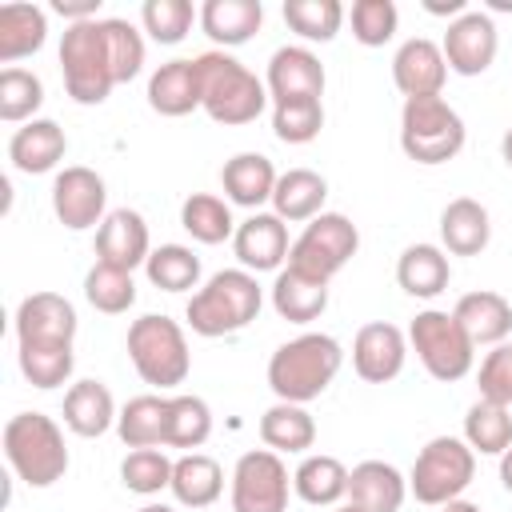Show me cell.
<instances>
[{
    "mask_svg": "<svg viewBox=\"0 0 512 512\" xmlns=\"http://www.w3.org/2000/svg\"><path fill=\"white\" fill-rule=\"evenodd\" d=\"M344 364V348L336 336L328 332H300L292 340H284L272 356H268V388L276 392V400L288 404H312L328 392V384L336 380Z\"/></svg>",
    "mask_w": 512,
    "mask_h": 512,
    "instance_id": "obj_1",
    "label": "cell"
},
{
    "mask_svg": "<svg viewBox=\"0 0 512 512\" xmlns=\"http://www.w3.org/2000/svg\"><path fill=\"white\" fill-rule=\"evenodd\" d=\"M260 304H264V288L248 268H220L192 292L184 316L196 336L216 340L244 332L260 316Z\"/></svg>",
    "mask_w": 512,
    "mask_h": 512,
    "instance_id": "obj_2",
    "label": "cell"
},
{
    "mask_svg": "<svg viewBox=\"0 0 512 512\" xmlns=\"http://www.w3.org/2000/svg\"><path fill=\"white\" fill-rule=\"evenodd\" d=\"M196 68H200V96H204V112L224 124V128H236V124H252L264 108H268V88L264 80L240 64L236 56H228L224 48H212V52H200L196 56Z\"/></svg>",
    "mask_w": 512,
    "mask_h": 512,
    "instance_id": "obj_3",
    "label": "cell"
},
{
    "mask_svg": "<svg viewBox=\"0 0 512 512\" xmlns=\"http://www.w3.org/2000/svg\"><path fill=\"white\" fill-rule=\"evenodd\" d=\"M4 460L28 488H52L68 472V444L64 428L44 412H16L4 424Z\"/></svg>",
    "mask_w": 512,
    "mask_h": 512,
    "instance_id": "obj_4",
    "label": "cell"
},
{
    "mask_svg": "<svg viewBox=\"0 0 512 512\" xmlns=\"http://www.w3.org/2000/svg\"><path fill=\"white\" fill-rule=\"evenodd\" d=\"M60 72H64L68 96L84 108L104 104L112 96V88L120 80H116V60H112L104 20H84V24L64 28V36H60Z\"/></svg>",
    "mask_w": 512,
    "mask_h": 512,
    "instance_id": "obj_5",
    "label": "cell"
},
{
    "mask_svg": "<svg viewBox=\"0 0 512 512\" xmlns=\"http://www.w3.org/2000/svg\"><path fill=\"white\" fill-rule=\"evenodd\" d=\"M128 360L136 368V376L152 388H176L188 380L192 372V352H188V336L184 328L164 316V312H148L140 320L128 324Z\"/></svg>",
    "mask_w": 512,
    "mask_h": 512,
    "instance_id": "obj_6",
    "label": "cell"
},
{
    "mask_svg": "<svg viewBox=\"0 0 512 512\" xmlns=\"http://www.w3.org/2000/svg\"><path fill=\"white\" fill-rule=\"evenodd\" d=\"M464 120L444 96H412L400 108V148L416 164H448L464 148Z\"/></svg>",
    "mask_w": 512,
    "mask_h": 512,
    "instance_id": "obj_7",
    "label": "cell"
},
{
    "mask_svg": "<svg viewBox=\"0 0 512 512\" xmlns=\"http://www.w3.org/2000/svg\"><path fill=\"white\" fill-rule=\"evenodd\" d=\"M408 344L420 356L424 372L432 380H440V384L464 380L472 372V364H476V344L468 340L460 320L452 312H440V308H424V312L412 316Z\"/></svg>",
    "mask_w": 512,
    "mask_h": 512,
    "instance_id": "obj_8",
    "label": "cell"
},
{
    "mask_svg": "<svg viewBox=\"0 0 512 512\" xmlns=\"http://www.w3.org/2000/svg\"><path fill=\"white\" fill-rule=\"evenodd\" d=\"M472 476H476V452L464 444V436H432L412 460L408 492L420 504L440 508L448 500H460Z\"/></svg>",
    "mask_w": 512,
    "mask_h": 512,
    "instance_id": "obj_9",
    "label": "cell"
},
{
    "mask_svg": "<svg viewBox=\"0 0 512 512\" xmlns=\"http://www.w3.org/2000/svg\"><path fill=\"white\" fill-rule=\"evenodd\" d=\"M360 248V232L344 212H320L316 220L304 224V232L292 240L288 248V268L316 276V280H332Z\"/></svg>",
    "mask_w": 512,
    "mask_h": 512,
    "instance_id": "obj_10",
    "label": "cell"
},
{
    "mask_svg": "<svg viewBox=\"0 0 512 512\" xmlns=\"http://www.w3.org/2000/svg\"><path fill=\"white\" fill-rule=\"evenodd\" d=\"M288 464L272 448H252L232 468V512H288Z\"/></svg>",
    "mask_w": 512,
    "mask_h": 512,
    "instance_id": "obj_11",
    "label": "cell"
},
{
    "mask_svg": "<svg viewBox=\"0 0 512 512\" xmlns=\"http://www.w3.org/2000/svg\"><path fill=\"white\" fill-rule=\"evenodd\" d=\"M76 308L60 292H32L16 308V352L28 348H72L76 340Z\"/></svg>",
    "mask_w": 512,
    "mask_h": 512,
    "instance_id": "obj_12",
    "label": "cell"
},
{
    "mask_svg": "<svg viewBox=\"0 0 512 512\" xmlns=\"http://www.w3.org/2000/svg\"><path fill=\"white\" fill-rule=\"evenodd\" d=\"M104 204H108V188L104 176L84 168V164H68L64 172H56L52 180V212L68 232H84V228H100L104 224Z\"/></svg>",
    "mask_w": 512,
    "mask_h": 512,
    "instance_id": "obj_13",
    "label": "cell"
},
{
    "mask_svg": "<svg viewBox=\"0 0 512 512\" xmlns=\"http://www.w3.org/2000/svg\"><path fill=\"white\" fill-rule=\"evenodd\" d=\"M496 48H500V32H496V20L480 8H468L464 16L448 20V32L440 40V52L448 60V72L456 76H480L492 68L496 60Z\"/></svg>",
    "mask_w": 512,
    "mask_h": 512,
    "instance_id": "obj_14",
    "label": "cell"
},
{
    "mask_svg": "<svg viewBox=\"0 0 512 512\" xmlns=\"http://www.w3.org/2000/svg\"><path fill=\"white\" fill-rule=\"evenodd\" d=\"M324 64L312 48L304 44H284L272 52L268 72H264V88L272 104H288V100H320L324 96Z\"/></svg>",
    "mask_w": 512,
    "mask_h": 512,
    "instance_id": "obj_15",
    "label": "cell"
},
{
    "mask_svg": "<svg viewBox=\"0 0 512 512\" xmlns=\"http://www.w3.org/2000/svg\"><path fill=\"white\" fill-rule=\"evenodd\" d=\"M404 360H408V336L388 320H372L352 336V368L368 384L396 380L404 372Z\"/></svg>",
    "mask_w": 512,
    "mask_h": 512,
    "instance_id": "obj_16",
    "label": "cell"
},
{
    "mask_svg": "<svg viewBox=\"0 0 512 512\" xmlns=\"http://www.w3.org/2000/svg\"><path fill=\"white\" fill-rule=\"evenodd\" d=\"M288 224L276 216V212H252L248 220L236 224V236H232V252L240 260V268H248L252 276L256 272H280V264L288 260Z\"/></svg>",
    "mask_w": 512,
    "mask_h": 512,
    "instance_id": "obj_17",
    "label": "cell"
},
{
    "mask_svg": "<svg viewBox=\"0 0 512 512\" xmlns=\"http://www.w3.org/2000/svg\"><path fill=\"white\" fill-rule=\"evenodd\" d=\"M148 256H152V240H148L144 216L136 208H112L96 228V260L136 272L148 264Z\"/></svg>",
    "mask_w": 512,
    "mask_h": 512,
    "instance_id": "obj_18",
    "label": "cell"
},
{
    "mask_svg": "<svg viewBox=\"0 0 512 512\" xmlns=\"http://www.w3.org/2000/svg\"><path fill=\"white\" fill-rule=\"evenodd\" d=\"M444 80H448V60H444L436 40L412 36V40H404L396 48V56H392V84L400 88L404 100H412V96H440Z\"/></svg>",
    "mask_w": 512,
    "mask_h": 512,
    "instance_id": "obj_19",
    "label": "cell"
},
{
    "mask_svg": "<svg viewBox=\"0 0 512 512\" xmlns=\"http://www.w3.org/2000/svg\"><path fill=\"white\" fill-rule=\"evenodd\" d=\"M64 152H68V136H64V128H60L56 120H48V116H36V120L20 124V128L12 132V140H8V160H12V168L24 172V176H44V172H52V168L64 160Z\"/></svg>",
    "mask_w": 512,
    "mask_h": 512,
    "instance_id": "obj_20",
    "label": "cell"
},
{
    "mask_svg": "<svg viewBox=\"0 0 512 512\" xmlns=\"http://www.w3.org/2000/svg\"><path fill=\"white\" fill-rule=\"evenodd\" d=\"M408 496V476L388 460H360L348 472V504L364 512H400Z\"/></svg>",
    "mask_w": 512,
    "mask_h": 512,
    "instance_id": "obj_21",
    "label": "cell"
},
{
    "mask_svg": "<svg viewBox=\"0 0 512 512\" xmlns=\"http://www.w3.org/2000/svg\"><path fill=\"white\" fill-rule=\"evenodd\" d=\"M204 104L200 96V68L192 60H168L148 76V108L160 116H188Z\"/></svg>",
    "mask_w": 512,
    "mask_h": 512,
    "instance_id": "obj_22",
    "label": "cell"
},
{
    "mask_svg": "<svg viewBox=\"0 0 512 512\" xmlns=\"http://www.w3.org/2000/svg\"><path fill=\"white\" fill-rule=\"evenodd\" d=\"M276 180H280V172L272 168V160L264 152H236L220 168V184H224L228 204H240L252 212H260V204H272Z\"/></svg>",
    "mask_w": 512,
    "mask_h": 512,
    "instance_id": "obj_23",
    "label": "cell"
},
{
    "mask_svg": "<svg viewBox=\"0 0 512 512\" xmlns=\"http://www.w3.org/2000/svg\"><path fill=\"white\" fill-rule=\"evenodd\" d=\"M452 316L460 320V328L468 332V340H472L476 348H484V344L496 348V344H504V340L512 336V304H508L500 292H488V288L464 292V296L456 300Z\"/></svg>",
    "mask_w": 512,
    "mask_h": 512,
    "instance_id": "obj_24",
    "label": "cell"
},
{
    "mask_svg": "<svg viewBox=\"0 0 512 512\" xmlns=\"http://www.w3.org/2000/svg\"><path fill=\"white\" fill-rule=\"evenodd\" d=\"M264 24L260 0H204L200 4V28L216 48H240L248 44Z\"/></svg>",
    "mask_w": 512,
    "mask_h": 512,
    "instance_id": "obj_25",
    "label": "cell"
},
{
    "mask_svg": "<svg viewBox=\"0 0 512 512\" xmlns=\"http://www.w3.org/2000/svg\"><path fill=\"white\" fill-rule=\"evenodd\" d=\"M492 240V220L488 208L472 196H456L440 212V244L452 256H480Z\"/></svg>",
    "mask_w": 512,
    "mask_h": 512,
    "instance_id": "obj_26",
    "label": "cell"
},
{
    "mask_svg": "<svg viewBox=\"0 0 512 512\" xmlns=\"http://www.w3.org/2000/svg\"><path fill=\"white\" fill-rule=\"evenodd\" d=\"M116 400L108 392V384L100 380H76L68 392H64V428L92 440V436H104L108 428H116Z\"/></svg>",
    "mask_w": 512,
    "mask_h": 512,
    "instance_id": "obj_27",
    "label": "cell"
},
{
    "mask_svg": "<svg viewBox=\"0 0 512 512\" xmlns=\"http://www.w3.org/2000/svg\"><path fill=\"white\" fill-rule=\"evenodd\" d=\"M324 200H328V180L320 172H312V168H288L276 180L272 212L284 224H308V220H316L324 212Z\"/></svg>",
    "mask_w": 512,
    "mask_h": 512,
    "instance_id": "obj_28",
    "label": "cell"
},
{
    "mask_svg": "<svg viewBox=\"0 0 512 512\" xmlns=\"http://www.w3.org/2000/svg\"><path fill=\"white\" fill-rule=\"evenodd\" d=\"M272 308L288 324H312L328 308V280L304 276L296 268H280L272 280Z\"/></svg>",
    "mask_w": 512,
    "mask_h": 512,
    "instance_id": "obj_29",
    "label": "cell"
},
{
    "mask_svg": "<svg viewBox=\"0 0 512 512\" xmlns=\"http://www.w3.org/2000/svg\"><path fill=\"white\" fill-rule=\"evenodd\" d=\"M448 280H452V264L440 244H408L396 260V284L416 300L440 296Z\"/></svg>",
    "mask_w": 512,
    "mask_h": 512,
    "instance_id": "obj_30",
    "label": "cell"
},
{
    "mask_svg": "<svg viewBox=\"0 0 512 512\" xmlns=\"http://www.w3.org/2000/svg\"><path fill=\"white\" fill-rule=\"evenodd\" d=\"M48 40V12L40 4H4L0 8V64L16 68V60L40 52Z\"/></svg>",
    "mask_w": 512,
    "mask_h": 512,
    "instance_id": "obj_31",
    "label": "cell"
},
{
    "mask_svg": "<svg viewBox=\"0 0 512 512\" xmlns=\"http://www.w3.org/2000/svg\"><path fill=\"white\" fill-rule=\"evenodd\" d=\"M292 492L312 508H332L348 496V468L328 452H308L292 472Z\"/></svg>",
    "mask_w": 512,
    "mask_h": 512,
    "instance_id": "obj_32",
    "label": "cell"
},
{
    "mask_svg": "<svg viewBox=\"0 0 512 512\" xmlns=\"http://www.w3.org/2000/svg\"><path fill=\"white\" fill-rule=\"evenodd\" d=\"M168 492L176 496V504L184 508H208L220 500L224 492V468L204 456V452H184L176 464H172V484Z\"/></svg>",
    "mask_w": 512,
    "mask_h": 512,
    "instance_id": "obj_33",
    "label": "cell"
},
{
    "mask_svg": "<svg viewBox=\"0 0 512 512\" xmlns=\"http://www.w3.org/2000/svg\"><path fill=\"white\" fill-rule=\"evenodd\" d=\"M260 440L272 452H308L316 444V420H312V412L304 404L276 400L260 416Z\"/></svg>",
    "mask_w": 512,
    "mask_h": 512,
    "instance_id": "obj_34",
    "label": "cell"
},
{
    "mask_svg": "<svg viewBox=\"0 0 512 512\" xmlns=\"http://www.w3.org/2000/svg\"><path fill=\"white\" fill-rule=\"evenodd\" d=\"M164 424H168V396L144 392L120 408L116 436L128 448H164Z\"/></svg>",
    "mask_w": 512,
    "mask_h": 512,
    "instance_id": "obj_35",
    "label": "cell"
},
{
    "mask_svg": "<svg viewBox=\"0 0 512 512\" xmlns=\"http://www.w3.org/2000/svg\"><path fill=\"white\" fill-rule=\"evenodd\" d=\"M180 228L196 240V244H224L236 236V220L228 200L212 196V192H192L180 204Z\"/></svg>",
    "mask_w": 512,
    "mask_h": 512,
    "instance_id": "obj_36",
    "label": "cell"
},
{
    "mask_svg": "<svg viewBox=\"0 0 512 512\" xmlns=\"http://www.w3.org/2000/svg\"><path fill=\"white\" fill-rule=\"evenodd\" d=\"M212 436V408L204 396L180 392L168 396V424H164V448H188L196 452Z\"/></svg>",
    "mask_w": 512,
    "mask_h": 512,
    "instance_id": "obj_37",
    "label": "cell"
},
{
    "mask_svg": "<svg viewBox=\"0 0 512 512\" xmlns=\"http://www.w3.org/2000/svg\"><path fill=\"white\" fill-rule=\"evenodd\" d=\"M464 444L480 456H504L512 448V412H508V404L476 400L464 416Z\"/></svg>",
    "mask_w": 512,
    "mask_h": 512,
    "instance_id": "obj_38",
    "label": "cell"
},
{
    "mask_svg": "<svg viewBox=\"0 0 512 512\" xmlns=\"http://www.w3.org/2000/svg\"><path fill=\"white\" fill-rule=\"evenodd\" d=\"M144 276L160 292L200 288V256L188 244H160V248H152L148 264H144Z\"/></svg>",
    "mask_w": 512,
    "mask_h": 512,
    "instance_id": "obj_39",
    "label": "cell"
},
{
    "mask_svg": "<svg viewBox=\"0 0 512 512\" xmlns=\"http://www.w3.org/2000/svg\"><path fill=\"white\" fill-rule=\"evenodd\" d=\"M84 300L104 316H120L136 304V280H132V272L96 260L84 272Z\"/></svg>",
    "mask_w": 512,
    "mask_h": 512,
    "instance_id": "obj_40",
    "label": "cell"
},
{
    "mask_svg": "<svg viewBox=\"0 0 512 512\" xmlns=\"http://www.w3.org/2000/svg\"><path fill=\"white\" fill-rule=\"evenodd\" d=\"M284 24L312 44L336 40L344 24V4L340 0H284Z\"/></svg>",
    "mask_w": 512,
    "mask_h": 512,
    "instance_id": "obj_41",
    "label": "cell"
},
{
    "mask_svg": "<svg viewBox=\"0 0 512 512\" xmlns=\"http://www.w3.org/2000/svg\"><path fill=\"white\" fill-rule=\"evenodd\" d=\"M44 104V80L28 68H4L0 72V120L4 124H28L36 120Z\"/></svg>",
    "mask_w": 512,
    "mask_h": 512,
    "instance_id": "obj_42",
    "label": "cell"
},
{
    "mask_svg": "<svg viewBox=\"0 0 512 512\" xmlns=\"http://www.w3.org/2000/svg\"><path fill=\"white\" fill-rule=\"evenodd\" d=\"M172 464L160 448H132L124 460H120V484L136 496H156L172 484Z\"/></svg>",
    "mask_w": 512,
    "mask_h": 512,
    "instance_id": "obj_43",
    "label": "cell"
},
{
    "mask_svg": "<svg viewBox=\"0 0 512 512\" xmlns=\"http://www.w3.org/2000/svg\"><path fill=\"white\" fill-rule=\"evenodd\" d=\"M324 128V100L272 104V132L280 144H312Z\"/></svg>",
    "mask_w": 512,
    "mask_h": 512,
    "instance_id": "obj_44",
    "label": "cell"
},
{
    "mask_svg": "<svg viewBox=\"0 0 512 512\" xmlns=\"http://www.w3.org/2000/svg\"><path fill=\"white\" fill-rule=\"evenodd\" d=\"M196 16H200V12H196L188 0H144V8H140L144 32H148L156 44H168V48L188 36V28H192Z\"/></svg>",
    "mask_w": 512,
    "mask_h": 512,
    "instance_id": "obj_45",
    "label": "cell"
},
{
    "mask_svg": "<svg viewBox=\"0 0 512 512\" xmlns=\"http://www.w3.org/2000/svg\"><path fill=\"white\" fill-rule=\"evenodd\" d=\"M20 360V372L32 388H60L72 380V368H76V352L72 348H28V352H16Z\"/></svg>",
    "mask_w": 512,
    "mask_h": 512,
    "instance_id": "obj_46",
    "label": "cell"
},
{
    "mask_svg": "<svg viewBox=\"0 0 512 512\" xmlns=\"http://www.w3.org/2000/svg\"><path fill=\"white\" fill-rule=\"evenodd\" d=\"M400 28V8L392 0H356L352 4V36L364 48H384Z\"/></svg>",
    "mask_w": 512,
    "mask_h": 512,
    "instance_id": "obj_47",
    "label": "cell"
},
{
    "mask_svg": "<svg viewBox=\"0 0 512 512\" xmlns=\"http://www.w3.org/2000/svg\"><path fill=\"white\" fill-rule=\"evenodd\" d=\"M104 24H108L112 60H116V80L128 84V80L140 76V68H144V36H140L128 20H120V16H104Z\"/></svg>",
    "mask_w": 512,
    "mask_h": 512,
    "instance_id": "obj_48",
    "label": "cell"
},
{
    "mask_svg": "<svg viewBox=\"0 0 512 512\" xmlns=\"http://www.w3.org/2000/svg\"><path fill=\"white\" fill-rule=\"evenodd\" d=\"M480 400L492 404H508L512 408V344H496L484 360H480Z\"/></svg>",
    "mask_w": 512,
    "mask_h": 512,
    "instance_id": "obj_49",
    "label": "cell"
},
{
    "mask_svg": "<svg viewBox=\"0 0 512 512\" xmlns=\"http://www.w3.org/2000/svg\"><path fill=\"white\" fill-rule=\"evenodd\" d=\"M56 16H64L68 24H84V20H100V0H52L48 4Z\"/></svg>",
    "mask_w": 512,
    "mask_h": 512,
    "instance_id": "obj_50",
    "label": "cell"
},
{
    "mask_svg": "<svg viewBox=\"0 0 512 512\" xmlns=\"http://www.w3.org/2000/svg\"><path fill=\"white\" fill-rule=\"evenodd\" d=\"M424 12H432V16H464L468 12V4L464 0H424Z\"/></svg>",
    "mask_w": 512,
    "mask_h": 512,
    "instance_id": "obj_51",
    "label": "cell"
},
{
    "mask_svg": "<svg viewBox=\"0 0 512 512\" xmlns=\"http://www.w3.org/2000/svg\"><path fill=\"white\" fill-rule=\"evenodd\" d=\"M436 512H484V508L472 504V500H448V504H440Z\"/></svg>",
    "mask_w": 512,
    "mask_h": 512,
    "instance_id": "obj_52",
    "label": "cell"
},
{
    "mask_svg": "<svg viewBox=\"0 0 512 512\" xmlns=\"http://www.w3.org/2000/svg\"><path fill=\"white\" fill-rule=\"evenodd\" d=\"M500 484H504V488L512 492V448H508V452L500 456Z\"/></svg>",
    "mask_w": 512,
    "mask_h": 512,
    "instance_id": "obj_53",
    "label": "cell"
},
{
    "mask_svg": "<svg viewBox=\"0 0 512 512\" xmlns=\"http://www.w3.org/2000/svg\"><path fill=\"white\" fill-rule=\"evenodd\" d=\"M500 156H504V164L512 168V128L504 132V140H500Z\"/></svg>",
    "mask_w": 512,
    "mask_h": 512,
    "instance_id": "obj_54",
    "label": "cell"
},
{
    "mask_svg": "<svg viewBox=\"0 0 512 512\" xmlns=\"http://www.w3.org/2000/svg\"><path fill=\"white\" fill-rule=\"evenodd\" d=\"M492 12H512V0H488Z\"/></svg>",
    "mask_w": 512,
    "mask_h": 512,
    "instance_id": "obj_55",
    "label": "cell"
},
{
    "mask_svg": "<svg viewBox=\"0 0 512 512\" xmlns=\"http://www.w3.org/2000/svg\"><path fill=\"white\" fill-rule=\"evenodd\" d=\"M136 512H176L172 504H144V508H136Z\"/></svg>",
    "mask_w": 512,
    "mask_h": 512,
    "instance_id": "obj_56",
    "label": "cell"
},
{
    "mask_svg": "<svg viewBox=\"0 0 512 512\" xmlns=\"http://www.w3.org/2000/svg\"><path fill=\"white\" fill-rule=\"evenodd\" d=\"M336 512H364V508H356V504H344V508H336Z\"/></svg>",
    "mask_w": 512,
    "mask_h": 512,
    "instance_id": "obj_57",
    "label": "cell"
}]
</instances>
